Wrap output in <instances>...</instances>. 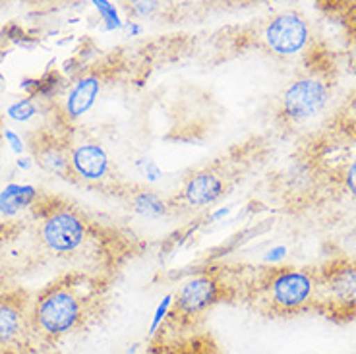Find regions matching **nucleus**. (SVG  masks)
<instances>
[{"label": "nucleus", "mask_w": 356, "mask_h": 354, "mask_svg": "<svg viewBox=\"0 0 356 354\" xmlns=\"http://www.w3.org/2000/svg\"><path fill=\"white\" fill-rule=\"evenodd\" d=\"M314 184L325 182L335 192L356 200V128H331L316 140L304 161Z\"/></svg>", "instance_id": "39448f33"}, {"label": "nucleus", "mask_w": 356, "mask_h": 354, "mask_svg": "<svg viewBox=\"0 0 356 354\" xmlns=\"http://www.w3.org/2000/svg\"><path fill=\"white\" fill-rule=\"evenodd\" d=\"M130 207L134 213L147 219H159L170 211V205L152 190H138L130 194Z\"/></svg>", "instance_id": "dca6fc26"}, {"label": "nucleus", "mask_w": 356, "mask_h": 354, "mask_svg": "<svg viewBox=\"0 0 356 354\" xmlns=\"http://www.w3.org/2000/svg\"><path fill=\"white\" fill-rule=\"evenodd\" d=\"M4 138L8 140V145L12 147V151H16L18 155L26 151V143L19 138V134H16L14 130H6V132H4Z\"/></svg>", "instance_id": "aec40b11"}, {"label": "nucleus", "mask_w": 356, "mask_h": 354, "mask_svg": "<svg viewBox=\"0 0 356 354\" xmlns=\"http://www.w3.org/2000/svg\"><path fill=\"white\" fill-rule=\"evenodd\" d=\"M227 192V178L217 168H200L186 178L180 200L190 207H205L215 204Z\"/></svg>", "instance_id": "ddd939ff"}, {"label": "nucleus", "mask_w": 356, "mask_h": 354, "mask_svg": "<svg viewBox=\"0 0 356 354\" xmlns=\"http://www.w3.org/2000/svg\"><path fill=\"white\" fill-rule=\"evenodd\" d=\"M130 6H132L130 10H132L134 16H140V18L152 16V14H155L161 8L159 2H134Z\"/></svg>", "instance_id": "6ab92c4d"}, {"label": "nucleus", "mask_w": 356, "mask_h": 354, "mask_svg": "<svg viewBox=\"0 0 356 354\" xmlns=\"http://www.w3.org/2000/svg\"><path fill=\"white\" fill-rule=\"evenodd\" d=\"M333 86V66L314 54V61L286 86L279 105V118L286 124H302L312 120L327 106Z\"/></svg>", "instance_id": "423d86ee"}, {"label": "nucleus", "mask_w": 356, "mask_h": 354, "mask_svg": "<svg viewBox=\"0 0 356 354\" xmlns=\"http://www.w3.org/2000/svg\"><path fill=\"white\" fill-rule=\"evenodd\" d=\"M95 6H97L99 14H101L103 22L107 24L108 29H116V27L122 26L120 18H118V12H116V8L111 2H95Z\"/></svg>", "instance_id": "a211bd4d"}, {"label": "nucleus", "mask_w": 356, "mask_h": 354, "mask_svg": "<svg viewBox=\"0 0 356 354\" xmlns=\"http://www.w3.org/2000/svg\"><path fill=\"white\" fill-rule=\"evenodd\" d=\"M31 304L27 292H0V346H22L31 339Z\"/></svg>", "instance_id": "9d476101"}, {"label": "nucleus", "mask_w": 356, "mask_h": 354, "mask_svg": "<svg viewBox=\"0 0 356 354\" xmlns=\"http://www.w3.org/2000/svg\"><path fill=\"white\" fill-rule=\"evenodd\" d=\"M285 254V248H275L273 252H269V256H267V262H275L279 257Z\"/></svg>", "instance_id": "4be33fe9"}, {"label": "nucleus", "mask_w": 356, "mask_h": 354, "mask_svg": "<svg viewBox=\"0 0 356 354\" xmlns=\"http://www.w3.org/2000/svg\"><path fill=\"white\" fill-rule=\"evenodd\" d=\"M31 159L37 167L56 177H70V130H41L29 140Z\"/></svg>", "instance_id": "9b49d317"}, {"label": "nucleus", "mask_w": 356, "mask_h": 354, "mask_svg": "<svg viewBox=\"0 0 356 354\" xmlns=\"http://www.w3.org/2000/svg\"><path fill=\"white\" fill-rule=\"evenodd\" d=\"M72 182L89 188L115 186V167L103 143L95 138L70 134V177Z\"/></svg>", "instance_id": "6e6552de"}, {"label": "nucleus", "mask_w": 356, "mask_h": 354, "mask_svg": "<svg viewBox=\"0 0 356 354\" xmlns=\"http://www.w3.org/2000/svg\"><path fill=\"white\" fill-rule=\"evenodd\" d=\"M259 39L269 53L277 56H294L310 45L312 26L304 14L286 10L267 19Z\"/></svg>", "instance_id": "1a4fd4ad"}, {"label": "nucleus", "mask_w": 356, "mask_h": 354, "mask_svg": "<svg viewBox=\"0 0 356 354\" xmlns=\"http://www.w3.org/2000/svg\"><path fill=\"white\" fill-rule=\"evenodd\" d=\"M229 281V279H227ZM231 298H242L267 318H294L318 306V271L300 267H258L242 283L229 281Z\"/></svg>", "instance_id": "f03ea898"}, {"label": "nucleus", "mask_w": 356, "mask_h": 354, "mask_svg": "<svg viewBox=\"0 0 356 354\" xmlns=\"http://www.w3.org/2000/svg\"><path fill=\"white\" fill-rule=\"evenodd\" d=\"M227 213H229V209H221V211H217L213 215V219L215 221H217V219H221V217H225V215H227Z\"/></svg>", "instance_id": "5701e85b"}, {"label": "nucleus", "mask_w": 356, "mask_h": 354, "mask_svg": "<svg viewBox=\"0 0 356 354\" xmlns=\"http://www.w3.org/2000/svg\"><path fill=\"white\" fill-rule=\"evenodd\" d=\"M145 354H219V351L207 337H196L190 333L175 339L157 337Z\"/></svg>", "instance_id": "4468645a"}, {"label": "nucleus", "mask_w": 356, "mask_h": 354, "mask_svg": "<svg viewBox=\"0 0 356 354\" xmlns=\"http://www.w3.org/2000/svg\"><path fill=\"white\" fill-rule=\"evenodd\" d=\"M108 306V289L97 273L72 271L43 287L31 304V339L54 345L95 325Z\"/></svg>", "instance_id": "f257e3e1"}, {"label": "nucleus", "mask_w": 356, "mask_h": 354, "mask_svg": "<svg viewBox=\"0 0 356 354\" xmlns=\"http://www.w3.org/2000/svg\"><path fill=\"white\" fill-rule=\"evenodd\" d=\"M37 113H39V105H37L35 97L19 99L18 103H14V105L8 108L10 118H12V120H18V122H27V120H31Z\"/></svg>", "instance_id": "f3484780"}, {"label": "nucleus", "mask_w": 356, "mask_h": 354, "mask_svg": "<svg viewBox=\"0 0 356 354\" xmlns=\"http://www.w3.org/2000/svg\"><path fill=\"white\" fill-rule=\"evenodd\" d=\"M316 312L335 321L356 318V259H339L318 269Z\"/></svg>", "instance_id": "0eeeda50"}, {"label": "nucleus", "mask_w": 356, "mask_h": 354, "mask_svg": "<svg viewBox=\"0 0 356 354\" xmlns=\"http://www.w3.org/2000/svg\"><path fill=\"white\" fill-rule=\"evenodd\" d=\"M225 298H231V289L225 275L217 269H204L188 277L172 294V306L165 323L159 328V337L184 335V331H194L200 319Z\"/></svg>", "instance_id": "20e7f679"}, {"label": "nucleus", "mask_w": 356, "mask_h": 354, "mask_svg": "<svg viewBox=\"0 0 356 354\" xmlns=\"http://www.w3.org/2000/svg\"><path fill=\"white\" fill-rule=\"evenodd\" d=\"M37 244L56 259L78 257L97 239L91 223L74 205L64 202H44L35 205Z\"/></svg>", "instance_id": "7ed1b4c3"}, {"label": "nucleus", "mask_w": 356, "mask_h": 354, "mask_svg": "<svg viewBox=\"0 0 356 354\" xmlns=\"http://www.w3.org/2000/svg\"><path fill=\"white\" fill-rule=\"evenodd\" d=\"M143 175L149 178L152 182H155V180H159L163 175H161V170L157 168V165L153 163V161H143Z\"/></svg>", "instance_id": "412c9836"}, {"label": "nucleus", "mask_w": 356, "mask_h": 354, "mask_svg": "<svg viewBox=\"0 0 356 354\" xmlns=\"http://www.w3.org/2000/svg\"><path fill=\"white\" fill-rule=\"evenodd\" d=\"M101 88H103V74L99 70L83 72L72 81L58 108L60 124L70 126L72 122L80 120L83 115H88L89 108L97 101Z\"/></svg>", "instance_id": "f8f14e48"}, {"label": "nucleus", "mask_w": 356, "mask_h": 354, "mask_svg": "<svg viewBox=\"0 0 356 354\" xmlns=\"http://www.w3.org/2000/svg\"><path fill=\"white\" fill-rule=\"evenodd\" d=\"M39 202V192L31 184H10L0 192V213L12 217L16 213L24 211L27 207H33Z\"/></svg>", "instance_id": "2eb2a0df"}]
</instances>
